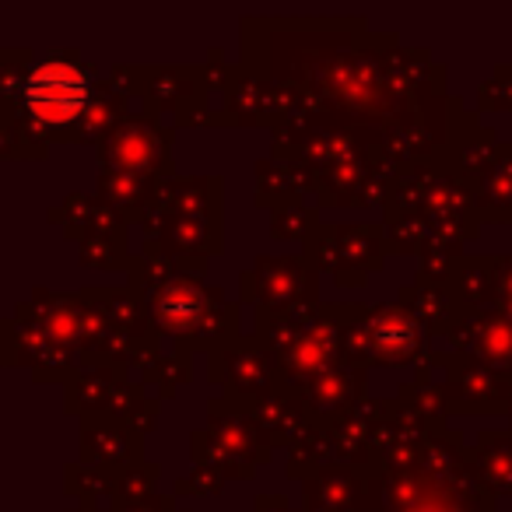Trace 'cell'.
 I'll return each mask as SVG.
<instances>
[{
    "label": "cell",
    "instance_id": "1",
    "mask_svg": "<svg viewBox=\"0 0 512 512\" xmlns=\"http://www.w3.org/2000/svg\"><path fill=\"white\" fill-rule=\"evenodd\" d=\"M134 292L141 295L151 330L172 337L183 351L228 341L225 320L235 323V309L218 288H207L204 281L176 274L162 264V271L144 274V285H134Z\"/></svg>",
    "mask_w": 512,
    "mask_h": 512
},
{
    "label": "cell",
    "instance_id": "2",
    "mask_svg": "<svg viewBox=\"0 0 512 512\" xmlns=\"http://www.w3.org/2000/svg\"><path fill=\"white\" fill-rule=\"evenodd\" d=\"M432 330L400 302V306H344L341 358L355 369L362 365H386L404 369L418 362Z\"/></svg>",
    "mask_w": 512,
    "mask_h": 512
},
{
    "label": "cell",
    "instance_id": "3",
    "mask_svg": "<svg viewBox=\"0 0 512 512\" xmlns=\"http://www.w3.org/2000/svg\"><path fill=\"white\" fill-rule=\"evenodd\" d=\"M211 179H183L158 190L148 218V242L158 256H197L218 249V190L204 197Z\"/></svg>",
    "mask_w": 512,
    "mask_h": 512
},
{
    "label": "cell",
    "instance_id": "4",
    "mask_svg": "<svg viewBox=\"0 0 512 512\" xmlns=\"http://www.w3.org/2000/svg\"><path fill=\"white\" fill-rule=\"evenodd\" d=\"M8 99L22 102V113L39 127L71 130L88 116L95 92L92 78L78 60L53 53V57L39 60L25 71L22 85L8 81Z\"/></svg>",
    "mask_w": 512,
    "mask_h": 512
},
{
    "label": "cell",
    "instance_id": "5",
    "mask_svg": "<svg viewBox=\"0 0 512 512\" xmlns=\"http://www.w3.org/2000/svg\"><path fill=\"white\" fill-rule=\"evenodd\" d=\"M85 302V341L81 351L92 358V365H116L120 369L130 355L141 358V334L148 313L141 295L130 292H88Z\"/></svg>",
    "mask_w": 512,
    "mask_h": 512
},
{
    "label": "cell",
    "instance_id": "6",
    "mask_svg": "<svg viewBox=\"0 0 512 512\" xmlns=\"http://www.w3.org/2000/svg\"><path fill=\"white\" fill-rule=\"evenodd\" d=\"M306 260L337 285H362L383 264V232L376 225H316Z\"/></svg>",
    "mask_w": 512,
    "mask_h": 512
},
{
    "label": "cell",
    "instance_id": "7",
    "mask_svg": "<svg viewBox=\"0 0 512 512\" xmlns=\"http://www.w3.org/2000/svg\"><path fill=\"white\" fill-rule=\"evenodd\" d=\"M316 267L299 256H260L246 274V299L260 306V316L309 313L316 299Z\"/></svg>",
    "mask_w": 512,
    "mask_h": 512
},
{
    "label": "cell",
    "instance_id": "8",
    "mask_svg": "<svg viewBox=\"0 0 512 512\" xmlns=\"http://www.w3.org/2000/svg\"><path fill=\"white\" fill-rule=\"evenodd\" d=\"M102 165L113 172H137L158 179L165 165L172 169V134L155 116H123L99 141Z\"/></svg>",
    "mask_w": 512,
    "mask_h": 512
},
{
    "label": "cell",
    "instance_id": "9",
    "mask_svg": "<svg viewBox=\"0 0 512 512\" xmlns=\"http://www.w3.org/2000/svg\"><path fill=\"white\" fill-rule=\"evenodd\" d=\"M260 442H264V435L253 418H242L235 411H211L204 432H193V460L204 463L211 474H249L256 463L253 449Z\"/></svg>",
    "mask_w": 512,
    "mask_h": 512
},
{
    "label": "cell",
    "instance_id": "10",
    "mask_svg": "<svg viewBox=\"0 0 512 512\" xmlns=\"http://www.w3.org/2000/svg\"><path fill=\"white\" fill-rule=\"evenodd\" d=\"M446 376V400L460 411H498L512 400V372H495L467 355H453Z\"/></svg>",
    "mask_w": 512,
    "mask_h": 512
},
{
    "label": "cell",
    "instance_id": "11",
    "mask_svg": "<svg viewBox=\"0 0 512 512\" xmlns=\"http://www.w3.org/2000/svg\"><path fill=\"white\" fill-rule=\"evenodd\" d=\"M449 337H453L456 355L474 358L495 372H512V320L498 309L467 313Z\"/></svg>",
    "mask_w": 512,
    "mask_h": 512
},
{
    "label": "cell",
    "instance_id": "12",
    "mask_svg": "<svg viewBox=\"0 0 512 512\" xmlns=\"http://www.w3.org/2000/svg\"><path fill=\"white\" fill-rule=\"evenodd\" d=\"M144 435L123 418H88L81 425V460L102 470H123L141 463Z\"/></svg>",
    "mask_w": 512,
    "mask_h": 512
},
{
    "label": "cell",
    "instance_id": "13",
    "mask_svg": "<svg viewBox=\"0 0 512 512\" xmlns=\"http://www.w3.org/2000/svg\"><path fill=\"white\" fill-rule=\"evenodd\" d=\"M218 358L225 362L228 397H253L256 407L278 393V365H271V358L256 348H221Z\"/></svg>",
    "mask_w": 512,
    "mask_h": 512
},
{
    "label": "cell",
    "instance_id": "14",
    "mask_svg": "<svg viewBox=\"0 0 512 512\" xmlns=\"http://www.w3.org/2000/svg\"><path fill=\"white\" fill-rule=\"evenodd\" d=\"M358 383H362V369H355V365H348V362H337V365H330L323 376H316L306 390L295 393V397L306 404V411L313 407L316 421H334V418H341V414H348L351 407L362 400Z\"/></svg>",
    "mask_w": 512,
    "mask_h": 512
},
{
    "label": "cell",
    "instance_id": "15",
    "mask_svg": "<svg viewBox=\"0 0 512 512\" xmlns=\"http://www.w3.org/2000/svg\"><path fill=\"white\" fill-rule=\"evenodd\" d=\"M474 204L481 218H512V144L498 148L474 176Z\"/></svg>",
    "mask_w": 512,
    "mask_h": 512
},
{
    "label": "cell",
    "instance_id": "16",
    "mask_svg": "<svg viewBox=\"0 0 512 512\" xmlns=\"http://www.w3.org/2000/svg\"><path fill=\"white\" fill-rule=\"evenodd\" d=\"M474 477L498 495H512V432H484L470 463Z\"/></svg>",
    "mask_w": 512,
    "mask_h": 512
},
{
    "label": "cell",
    "instance_id": "17",
    "mask_svg": "<svg viewBox=\"0 0 512 512\" xmlns=\"http://www.w3.org/2000/svg\"><path fill=\"white\" fill-rule=\"evenodd\" d=\"M158 190H162L158 179L137 176V172L102 169V176H99V197L123 214H134V211L148 214L151 204H155V197H158Z\"/></svg>",
    "mask_w": 512,
    "mask_h": 512
},
{
    "label": "cell",
    "instance_id": "18",
    "mask_svg": "<svg viewBox=\"0 0 512 512\" xmlns=\"http://www.w3.org/2000/svg\"><path fill=\"white\" fill-rule=\"evenodd\" d=\"M92 207L95 200H85L81 193H71V200L64 204V211H60V218L67 221V232H74V225H85V221H92ZM88 242L92 246H102L106 253H123V246H113V235L116 239H123V228H99V225H88Z\"/></svg>",
    "mask_w": 512,
    "mask_h": 512
},
{
    "label": "cell",
    "instance_id": "19",
    "mask_svg": "<svg viewBox=\"0 0 512 512\" xmlns=\"http://www.w3.org/2000/svg\"><path fill=\"white\" fill-rule=\"evenodd\" d=\"M491 260V309L512 306V256H488Z\"/></svg>",
    "mask_w": 512,
    "mask_h": 512
},
{
    "label": "cell",
    "instance_id": "20",
    "mask_svg": "<svg viewBox=\"0 0 512 512\" xmlns=\"http://www.w3.org/2000/svg\"><path fill=\"white\" fill-rule=\"evenodd\" d=\"M116 512H172V498H137V502H123V509Z\"/></svg>",
    "mask_w": 512,
    "mask_h": 512
},
{
    "label": "cell",
    "instance_id": "21",
    "mask_svg": "<svg viewBox=\"0 0 512 512\" xmlns=\"http://www.w3.org/2000/svg\"><path fill=\"white\" fill-rule=\"evenodd\" d=\"M313 512H330V509H313Z\"/></svg>",
    "mask_w": 512,
    "mask_h": 512
},
{
    "label": "cell",
    "instance_id": "22",
    "mask_svg": "<svg viewBox=\"0 0 512 512\" xmlns=\"http://www.w3.org/2000/svg\"><path fill=\"white\" fill-rule=\"evenodd\" d=\"M509 414H512V400H509Z\"/></svg>",
    "mask_w": 512,
    "mask_h": 512
}]
</instances>
